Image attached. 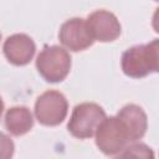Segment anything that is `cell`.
I'll return each mask as SVG.
<instances>
[{
	"label": "cell",
	"mask_w": 159,
	"mask_h": 159,
	"mask_svg": "<svg viewBox=\"0 0 159 159\" xmlns=\"http://www.w3.org/2000/svg\"><path fill=\"white\" fill-rule=\"evenodd\" d=\"M129 143H134L127 123L118 116L106 118L96 132V145L106 155L123 152Z\"/></svg>",
	"instance_id": "cell-1"
},
{
	"label": "cell",
	"mask_w": 159,
	"mask_h": 159,
	"mask_svg": "<svg viewBox=\"0 0 159 159\" xmlns=\"http://www.w3.org/2000/svg\"><path fill=\"white\" fill-rule=\"evenodd\" d=\"M36 68L46 82H61L71 70V56L60 46H45L36 58Z\"/></svg>",
	"instance_id": "cell-2"
},
{
	"label": "cell",
	"mask_w": 159,
	"mask_h": 159,
	"mask_svg": "<svg viewBox=\"0 0 159 159\" xmlns=\"http://www.w3.org/2000/svg\"><path fill=\"white\" fill-rule=\"evenodd\" d=\"M106 118V112L101 106L92 102H84L73 108L67 123V129L75 138H91L96 134L98 127Z\"/></svg>",
	"instance_id": "cell-3"
},
{
	"label": "cell",
	"mask_w": 159,
	"mask_h": 159,
	"mask_svg": "<svg viewBox=\"0 0 159 159\" xmlns=\"http://www.w3.org/2000/svg\"><path fill=\"white\" fill-rule=\"evenodd\" d=\"M68 103L66 97L58 91L43 92L35 103L36 119L47 127H55L62 123L67 116Z\"/></svg>",
	"instance_id": "cell-4"
},
{
	"label": "cell",
	"mask_w": 159,
	"mask_h": 159,
	"mask_svg": "<svg viewBox=\"0 0 159 159\" xmlns=\"http://www.w3.org/2000/svg\"><path fill=\"white\" fill-rule=\"evenodd\" d=\"M58 39L65 47L75 52L83 51L94 42L86 20L81 17H73L65 21L60 27Z\"/></svg>",
	"instance_id": "cell-5"
},
{
	"label": "cell",
	"mask_w": 159,
	"mask_h": 159,
	"mask_svg": "<svg viewBox=\"0 0 159 159\" xmlns=\"http://www.w3.org/2000/svg\"><path fill=\"white\" fill-rule=\"evenodd\" d=\"M86 22L94 41L111 42L120 35V24L118 19L107 10H97L89 14Z\"/></svg>",
	"instance_id": "cell-6"
},
{
	"label": "cell",
	"mask_w": 159,
	"mask_h": 159,
	"mask_svg": "<svg viewBox=\"0 0 159 159\" xmlns=\"http://www.w3.org/2000/svg\"><path fill=\"white\" fill-rule=\"evenodd\" d=\"M2 51L10 63L25 66L32 60L36 45L30 36L25 34H14L4 41Z\"/></svg>",
	"instance_id": "cell-7"
},
{
	"label": "cell",
	"mask_w": 159,
	"mask_h": 159,
	"mask_svg": "<svg viewBox=\"0 0 159 159\" xmlns=\"http://www.w3.org/2000/svg\"><path fill=\"white\" fill-rule=\"evenodd\" d=\"M122 70L124 75L132 78H143L150 73L145 55V45H135L123 52Z\"/></svg>",
	"instance_id": "cell-8"
},
{
	"label": "cell",
	"mask_w": 159,
	"mask_h": 159,
	"mask_svg": "<svg viewBox=\"0 0 159 159\" xmlns=\"http://www.w3.org/2000/svg\"><path fill=\"white\" fill-rule=\"evenodd\" d=\"M5 128L12 135H24L34 127V118L29 108L24 106L11 107L5 113Z\"/></svg>",
	"instance_id": "cell-9"
},
{
	"label": "cell",
	"mask_w": 159,
	"mask_h": 159,
	"mask_svg": "<svg viewBox=\"0 0 159 159\" xmlns=\"http://www.w3.org/2000/svg\"><path fill=\"white\" fill-rule=\"evenodd\" d=\"M117 116L127 123L133 134L134 142L144 137L148 128V118L142 107L137 104H127L117 113Z\"/></svg>",
	"instance_id": "cell-10"
},
{
	"label": "cell",
	"mask_w": 159,
	"mask_h": 159,
	"mask_svg": "<svg viewBox=\"0 0 159 159\" xmlns=\"http://www.w3.org/2000/svg\"><path fill=\"white\" fill-rule=\"evenodd\" d=\"M114 159H155L154 152L144 143H137L127 147Z\"/></svg>",
	"instance_id": "cell-11"
},
{
	"label": "cell",
	"mask_w": 159,
	"mask_h": 159,
	"mask_svg": "<svg viewBox=\"0 0 159 159\" xmlns=\"http://www.w3.org/2000/svg\"><path fill=\"white\" fill-rule=\"evenodd\" d=\"M145 55L150 73L159 72V39L145 45Z\"/></svg>",
	"instance_id": "cell-12"
},
{
	"label": "cell",
	"mask_w": 159,
	"mask_h": 159,
	"mask_svg": "<svg viewBox=\"0 0 159 159\" xmlns=\"http://www.w3.org/2000/svg\"><path fill=\"white\" fill-rule=\"evenodd\" d=\"M152 26H153L154 31L159 34V7H157V10H155V11H154V14H153Z\"/></svg>",
	"instance_id": "cell-13"
}]
</instances>
